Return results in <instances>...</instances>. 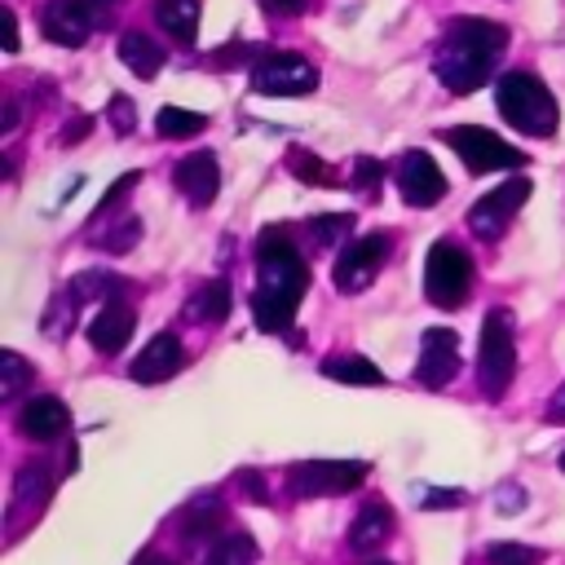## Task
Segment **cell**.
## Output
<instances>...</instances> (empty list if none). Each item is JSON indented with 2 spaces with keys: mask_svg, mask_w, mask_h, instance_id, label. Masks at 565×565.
Masks as SVG:
<instances>
[{
  "mask_svg": "<svg viewBox=\"0 0 565 565\" xmlns=\"http://www.w3.org/2000/svg\"><path fill=\"white\" fill-rule=\"evenodd\" d=\"M172 185H177L194 207H207V203L221 194V163H216V154H212V150H194V154L177 159Z\"/></svg>",
  "mask_w": 565,
  "mask_h": 565,
  "instance_id": "9a60e30c",
  "label": "cell"
},
{
  "mask_svg": "<svg viewBox=\"0 0 565 565\" xmlns=\"http://www.w3.org/2000/svg\"><path fill=\"white\" fill-rule=\"evenodd\" d=\"M181 362H185L181 340H177L172 331H159V335H150L146 349L128 362V375H132L137 384H163V380H172V375L181 371Z\"/></svg>",
  "mask_w": 565,
  "mask_h": 565,
  "instance_id": "2e32d148",
  "label": "cell"
},
{
  "mask_svg": "<svg viewBox=\"0 0 565 565\" xmlns=\"http://www.w3.org/2000/svg\"><path fill=\"white\" fill-rule=\"evenodd\" d=\"M516 375V344H512V309H490L481 322V344H477V384L490 402L508 393Z\"/></svg>",
  "mask_w": 565,
  "mask_h": 565,
  "instance_id": "277c9868",
  "label": "cell"
},
{
  "mask_svg": "<svg viewBox=\"0 0 565 565\" xmlns=\"http://www.w3.org/2000/svg\"><path fill=\"white\" fill-rule=\"evenodd\" d=\"M207 128V115L199 110H185V106H163L154 115V132L168 137V141H185V137H199Z\"/></svg>",
  "mask_w": 565,
  "mask_h": 565,
  "instance_id": "83f0119b",
  "label": "cell"
},
{
  "mask_svg": "<svg viewBox=\"0 0 565 565\" xmlns=\"http://www.w3.org/2000/svg\"><path fill=\"white\" fill-rule=\"evenodd\" d=\"M508 49V26L490 18H450L433 49V75L450 93H472L490 79L494 62Z\"/></svg>",
  "mask_w": 565,
  "mask_h": 565,
  "instance_id": "7a4b0ae2",
  "label": "cell"
},
{
  "mask_svg": "<svg viewBox=\"0 0 565 565\" xmlns=\"http://www.w3.org/2000/svg\"><path fill=\"white\" fill-rule=\"evenodd\" d=\"M260 9L269 18H300L309 9V0H260Z\"/></svg>",
  "mask_w": 565,
  "mask_h": 565,
  "instance_id": "ab89813d",
  "label": "cell"
},
{
  "mask_svg": "<svg viewBox=\"0 0 565 565\" xmlns=\"http://www.w3.org/2000/svg\"><path fill=\"white\" fill-rule=\"evenodd\" d=\"M525 199H530V177H508L503 185H494L490 194H481V199L472 203L468 230H472L481 243H494V238L512 225V216L521 212Z\"/></svg>",
  "mask_w": 565,
  "mask_h": 565,
  "instance_id": "8fae6325",
  "label": "cell"
},
{
  "mask_svg": "<svg viewBox=\"0 0 565 565\" xmlns=\"http://www.w3.org/2000/svg\"><path fill=\"white\" fill-rule=\"evenodd\" d=\"M93 132V119L88 115H75V119H66V128H62V146H75L79 137H88Z\"/></svg>",
  "mask_w": 565,
  "mask_h": 565,
  "instance_id": "b9f144b4",
  "label": "cell"
},
{
  "mask_svg": "<svg viewBox=\"0 0 565 565\" xmlns=\"http://www.w3.org/2000/svg\"><path fill=\"white\" fill-rule=\"evenodd\" d=\"M472 256L455 238H437L424 260V296L437 309H459L472 296Z\"/></svg>",
  "mask_w": 565,
  "mask_h": 565,
  "instance_id": "5b68a950",
  "label": "cell"
},
{
  "mask_svg": "<svg viewBox=\"0 0 565 565\" xmlns=\"http://www.w3.org/2000/svg\"><path fill=\"white\" fill-rule=\"evenodd\" d=\"M388 247H393V238H388L384 230H371V234L344 243L340 256H335V265H331L335 287H340V291H362V287H371L375 274H380V265L388 260Z\"/></svg>",
  "mask_w": 565,
  "mask_h": 565,
  "instance_id": "30bf717a",
  "label": "cell"
},
{
  "mask_svg": "<svg viewBox=\"0 0 565 565\" xmlns=\"http://www.w3.org/2000/svg\"><path fill=\"white\" fill-rule=\"evenodd\" d=\"M397 190L411 207H433V203L446 199V177H441V168L433 163L428 150H406L397 159Z\"/></svg>",
  "mask_w": 565,
  "mask_h": 565,
  "instance_id": "5bb4252c",
  "label": "cell"
},
{
  "mask_svg": "<svg viewBox=\"0 0 565 565\" xmlns=\"http://www.w3.org/2000/svg\"><path fill=\"white\" fill-rule=\"evenodd\" d=\"M0 44H4V53H18V18L9 4L0 9Z\"/></svg>",
  "mask_w": 565,
  "mask_h": 565,
  "instance_id": "60d3db41",
  "label": "cell"
},
{
  "mask_svg": "<svg viewBox=\"0 0 565 565\" xmlns=\"http://www.w3.org/2000/svg\"><path fill=\"white\" fill-rule=\"evenodd\" d=\"M463 490H455V486H428V490H415V503L424 508V512H441V508H463Z\"/></svg>",
  "mask_w": 565,
  "mask_h": 565,
  "instance_id": "e575fe53",
  "label": "cell"
},
{
  "mask_svg": "<svg viewBox=\"0 0 565 565\" xmlns=\"http://www.w3.org/2000/svg\"><path fill=\"white\" fill-rule=\"evenodd\" d=\"M221 525H225V503H221V494H194V499L181 508V516H177V530H181L190 543L212 539Z\"/></svg>",
  "mask_w": 565,
  "mask_h": 565,
  "instance_id": "44dd1931",
  "label": "cell"
},
{
  "mask_svg": "<svg viewBox=\"0 0 565 565\" xmlns=\"http://www.w3.org/2000/svg\"><path fill=\"white\" fill-rule=\"evenodd\" d=\"M309 287V265L300 247L291 243V230L265 225L256 234V291H252V318L260 331H287Z\"/></svg>",
  "mask_w": 565,
  "mask_h": 565,
  "instance_id": "6da1fadb",
  "label": "cell"
},
{
  "mask_svg": "<svg viewBox=\"0 0 565 565\" xmlns=\"http://www.w3.org/2000/svg\"><path fill=\"white\" fill-rule=\"evenodd\" d=\"M230 305H234V296H230V282H221V278H212V282H203L190 300H185V318L190 322H225L230 318Z\"/></svg>",
  "mask_w": 565,
  "mask_h": 565,
  "instance_id": "cb8c5ba5",
  "label": "cell"
},
{
  "mask_svg": "<svg viewBox=\"0 0 565 565\" xmlns=\"http://www.w3.org/2000/svg\"><path fill=\"white\" fill-rule=\"evenodd\" d=\"M366 481V463L362 459H300L287 468V490L296 499H327V494H344L358 490Z\"/></svg>",
  "mask_w": 565,
  "mask_h": 565,
  "instance_id": "9c48e42d",
  "label": "cell"
},
{
  "mask_svg": "<svg viewBox=\"0 0 565 565\" xmlns=\"http://www.w3.org/2000/svg\"><path fill=\"white\" fill-rule=\"evenodd\" d=\"M88 234L97 238V247L102 252H128L137 238H141V216H132V212H119V216H110V221H97V225H88Z\"/></svg>",
  "mask_w": 565,
  "mask_h": 565,
  "instance_id": "484cf974",
  "label": "cell"
},
{
  "mask_svg": "<svg viewBox=\"0 0 565 565\" xmlns=\"http://www.w3.org/2000/svg\"><path fill=\"white\" fill-rule=\"evenodd\" d=\"M53 494V472L44 463H26L13 481V499H9V525H18L22 516H35Z\"/></svg>",
  "mask_w": 565,
  "mask_h": 565,
  "instance_id": "d6986e66",
  "label": "cell"
},
{
  "mask_svg": "<svg viewBox=\"0 0 565 565\" xmlns=\"http://www.w3.org/2000/svg\"><path fill=\"white\" fill-rule=\"evenodd\" d=\"M486 561L490 565H539L543 561V547H530V543H490L486 547Z\"/></svg>",
  "mask_w": 565,
  "mask_h": 565,
  "instance_id": "1f68e13d",
  "label": "cell"
},
{
  "mask_svg": "<svg viewBox=\"0 0 565 565\" xmlns=\"http://www.w3.org/2000/svg\"><path fill=\"white\" fill-rule=\"evenodd\" d=\"M71 428V411L57 397H31L18 411V433L31 441H57Z\"/></svg>",
  "mask_w": 565,
  "mask_h": 565,
  "instance_id": "ac0fdd59",
  "label": "cell"
},
{
  "mask_svg": "<svg viewBox=\"0 0 565 565\" xmlns=\"http://www.w3.org/2000/svg\"><path fill=\"white\" fill-rule=\"evenodd\" d=\"M199 13H203L199 0H154V22H159L181 49L194 44V35H199Z\"/></svg>",
  "mask_w": 565,
  "mask_h": 565,
  "instance_id": "603a6c76",
  "label": "cell"
},
{
  "mask_svg": "<svg viewBox=\"0 0 565 565\" xmlns=\"http://www.w3.org/2000/svg\"><path fill=\"white\" fill-rule=\"evenodd\" d=\"M106 110H110V128H115V132H132V124H137V110H132V102H128L124 93H115Z\"/></svg>",
  "mask_w": 565,
  "mask_h": 565,
  "instance_id": "f35d334b",
  "label": "cell"
},
{
  "mask_svg": "<svg viewBox=\"0 0 565 565\" xmlns=\"http://www.w3.org/2000/svg\"><path fill=\"white\" fill-rule=\"evenodd\" d=\"M393 525H397L393 508L380 503V499H371V503H362V512H358L353 525H349V547H353V552H375L380 543H388Z\"/></svg>",
  "mask_w": 565,
  "mask_h": 565,
  "instance_id": "ffe728a7",
  "label": "cell"
},
{
  "mask_svg": "<svg viewBox=\"0 0 565 565\" xmlns=\"http://www.w3.org/2000/svg\"><path fill=\"white\" fill-rule=\"evenodd\" d=\"M234 490H243V499H252V503H269L265 477H260L256 468H238V472H234Z\"/></svg>",
  "mask_w": 565,
  "mask_h": 565,
  "instance_id": "8d00e7d4",
  "label": "cell"
},
{
  "mask_svg": "<svg viewBox=\"0 0 565 565\" xmlns=\"http://www.w3.org/2000/svg\"><path fill=\"white\" fill-rule=\"evenodd\" d=\"M132 327H137V313L128 300H102L97 318L88 322V344L97 353H119L132 340Z\"/></svg>",
  "mask_w": 565,
  "mask_h": 565,
  "instance_id": "e0dca14e",
  "label": "cell"
},
{
  "mask_svg": "<svg viewBox=\"0 0 565 565\" xmlns=\"http://www.w3.org/2000/svg\"><path fill=\"white\" fill-rule=\"evenodd\" d=\"M322 375L340 380V384H380L384 380V371L371 358H362V353H331L322 362Z\"/></svg>",
  "mask_w": 565,
  "mask_h": 565,
  "instance_id": "4316f807",
  "label": "cell"
},
{
  "mask_svg": "<svg viewBox=\"0 0 565 565\" xmlns=\"http://www.w3.org/2000/svg\"><path fill=\"white\" fill-rule=\"evenodd\" d=\"M256 561H260V547H256V539L247 530L216 534V543L203 556V565H256Z\"/></svg>",
  "mask_w": 565,
  "mask_h": 565,
  "instance_id": "d4e9b609",
  "label": "cell"
},
{
  "mask_svg": "<svg viewBox=\"0 0 565 565\" xmlns=\"http://www.w3.org/2000/svg\"><path fill=\"white\" fill-rule=\"evenodd\" d=\"M291 172L305 181V185H322V190H340L344 185V177H335V168L331 163H322V159H313L309 150H291Z\"/></svg>",
  "mask_w": 565,
  "mask_h": 565,
  "instance_id": "f1b7e54d",
  "label": "cell"
},
{
  "mask_svg": "<svg viewBox=\"0 0 565 565\" xmlns=\"http://www.w3.org/2000/svg\"><path fill=\"white\" fill-rule=\"evenodd\" d=\"M132 565H177V561H168V556H159V552H141Z\"/></svg>",
  "mask_w": 565,
  "mask_h": 565,
  "instance_id": "ee69618b",
  "label": "cell"
},
{
  "mask_svg": "<svg viewBox=\"0 0 565 565\" xmlns=\"http://www.w3.org/2000/svg\"><path fill=\"white\" fill-rule=\"evenodd\" d=\"M247 71H252V88L265 97H300L318 88V66L287 49H265Z\"/></svg>",
  "mask_w": 565,
  "mask_h": 565,
  "instance_id": "52a82bcc",
  "label": "cell"
},
{
  "mask_svg": "<svg viewBox=\"0 0 565 565\" xmlns=\"http://www.w3.org/2000/svg\"><path fill=\"white\" fill-rule=\"evenodd\" d=\"M366 565H393V561H366Z\"/></svg>",
  "mask_w": 565,
  "mask_h": 565,
  "instance_id": "bcb514c9",
  "label": "cell"
},
{
  "mask_svg": "<svg viewBox=\"0 0 565 565\" xmlns=\"http://www.w3.org/2000/svg\"><path fill=\"white\" fill-rule=\"evenodd\" d=\"M0 371H4V380H0V393H4V397H18V393L35 380L31 362H26L22 353H13V349H4V353H0Z\"/></svg>",
  "mask_w": 565,
  "mask_h": 565,
  "instance_id": "4dcf8cb0",
  "label": "cell"
},
{
  "mask_svg": "<svg viewBox=\"0 0 565 565\" xmlns=\"http://www.w3.org/2000/svg\"><path fill=\"white\" fill-rule=\"evenodd\" d=\"M380 181H384V163H380V159H371V154L353 159V185H358V190L375 194V190H380Z\"/></svg>",
  "mask_w": 565,
  "mask_h": 565,
  "instance_id": "d590c367",
  "label": "cell"
},
{
  "mask_svg": "<svg viewBox=\"0 0 565 565\" xmlns=\"http://www.w3.org/2000/svg\"><path fill=\"white\" fill-rule=\"evenodd\" d=\"M102 18H106V4H97V0H49L40 13V26L53 44L79 49Z\"/></svg>",
  "mask_w": 565,
  "mask_h": 565,
  "instance_id": "7c38bea8",
  "label": "cell"
},
{
  "mask_svg": "<svg viewBox=\"0 0 565 565\" xmlns=\"http://www.w3.org/2000/svg\"><path fill=\"white\" fill-rule=\"evenodd\" d=\"M305 230L318 238V247H344V238L353 234V212H327L305 221Z\"/></svg>",
  "mask_w": 565,
  "mask_h": 565,
  "instance_id": "f546056e",
  "label": "cell"
},
{
  "mask_svg": "<svg viewBox=\"0 0 565 565\" xmlns=\"http://www.w3.org/2000/svg\"><path fill=\"white\" fill-rule=\"evenodd\" d=\"M119 62H124L132 75L154 79V75L163 71L168 53H163V44H159V40H150L146 31H124V35H119Z\"/></svg>",
  "mask_w": 565,
  "mask_h": 565,
  "instance_id": "7402d4cb",
  "label": "cell"
},
{
  "mask_svg": "<svg viewBox=\"0 0 565 565\" xmlns=\"http://www.w3.org/2000/svg\"><path fill=\"white\" fill-rule=\"evenodd\" d=\"M494 102H499V115L516 132H525V137H552L556 132V97L539 75L508 71L494 88Z\"/></svg>",
  "mask_w": 565,
  "mask_h": 565,
  "instance_id": "3957f363",
  "label": "cell"
},
{
  "mask_svg": "<svg viewBox=\"0 0 565 565\" xmlns=\"http://www.w3.org/2000/svg\"><path fill=\"white\" fill-rule=\"evenodd\" d=\"M260 53H265V49H252L247 40H234V44L207 53V66H212V71H230V66H238V62H256Z\"/></svg>",
  "mask_w": 565,
  "mask_h": 565,
  "instance_id": "836d02e7",
  "label": "cell"
},
{
  "mask_svg": "<svg viewBox=\"0 0 565 565\" xmlns=\"http://www.w3.org/2000/svg\"><path fill=\"white\" fill-rule=\"evenodd\" d=\"M556 468H561V472H565V450H561V459H556Z\"/></svg>",
  "mask_w": 565,
  "mask_h": 565,
  "instance_id": "f6af8a7d",
  "label": "cell"
},
{
  "mask_svg": "<svg viewBox=\"0 0 565 565\" xmlns=\"http://www.w3.org/2000/svg\"><path fill=\"white\" fill-rule=\"evenodd\" d=\"M547 424H565V384L552 393V402H547Z\"/></svg>",
  "mask_w": 565,
  "mask_h": 565,
  "instance_id": "7bdbcfd3",
  "label": "cell"
},
{
  "mask_svg": "<svg viewBox=\"0 0 565 565\" xmlns=\"http://www.w3.org/2000/svg\"><path fill=\"white\" fill-rule=\"evenodd\" d=\"M525 508V490L516 486V481H503L499 490H494V512H503V516H516Z\"/></svg>",
  "mask_w": 565,
  "mask_h": 565,
  "instance_id": "74e56055",
  "label": "cell"
},
{
  "mask_svg": "<svg viewBox=\"0 0 565 565\" xmlns=\"http://www.w3.org/2000/svg\"><path fill=\"white\" fill-rule=\"evenodd\" d=\"M459 371V335L450 327H428L419 340V362H415V384L424 388H446Z\"/></svg>",
  "mask_w": 565,
  "mask_h": 565,
  "instance_id": "4fadbf2b",
  "label": "cell"
},
{
  "mask_svg": "<svg viewBox=\"0 0 565 565\" xmlns=\"http://www.w3.org/2000/svg\"><path fill=\"white\" fill-rule=\"evenodd\" d=\"M137 181H141V172H124V177H119V181H115V185H110V190L102 194V203H97V216H93V225H97V221H110V216H119V212H124L119 203H124V199L132 194V185H137Z\"/></svg>",
  "mask_w": 565,
  "mask_h": 565,
  "instance_id": "d6a6232c",
  "label": "cell"
},
{
  "mask_svg": "<svg viewBox=\"0 0 565 565\" xmlns=\"http://www.w3.org/2000/svg\"><path fill=\"white\" fill-rule=\"evenodd\" d=\"M459 159H463V168L472 172V177H481V172H494V168H521L525 163V150H516V146H508L494 128H481V124H459V128H441L437 132Z\"/></svg>",
  "mask_w": 565,
  "mask_h": 565,
  "instance_id": "8992f818",
  "label": "cell"
},
{
  "mask_svg": "<svg viewBox=\"0 0 565 565\" xmlns=\"http://www.w3.org/2000/svg\"><path fill=\"white\" fill-rule=\"evenodd\" d=\"M97 4H110V0H97Z\"/></svg>",
  "mask_w": 565,
  "mask_h": 565,
  "instance_id": "7dc6e473",
  "label": "cell"
},
{
  "mask_svg": "<svg viewBox=\"0 0 565 565\" xmlns=\"http://www.w3.org/2000/svg\"><path fill=\"white\" fill-rule=\"evenodd\" d=\"M119 296H124V278H119V274L84 269V274H75V278L53 296V305L44 309V331H49V335H66V327L75 322V313H79L88 300H119Z\"/></svg>",
  "mask_w": 565,
  "mask_h": 565,
  "instance_id": "ba28073f",
  "label": "cell"
}]
</instances>
